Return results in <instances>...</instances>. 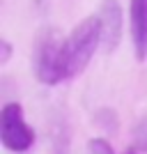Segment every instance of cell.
<instances>
[{"mask_svg":"<svg viewBox=\"0 0 147 154\" xmlns=\"http://www.w3.org/2000/svg\"><path fill=\"white\" fill-rule=\"evenodd\" d=\"M122 154H140V152H138V149H136V147H129V149H124V152H122Z\"/></svg>","mask_w":147,"mask_h":154,"instance_id":"9c48e42d","label":"cell"},{"mask_svg":"<svg viewBox=\"0 0 147 154\" xmlns=\"http://www.w3.org/2000/svg\"><path fill=\"white\" fill-rule=\"evenodd\" d=\"M129 30L138 62L147 60V0H129Z\"/></svg>","mask_w":147,"mask_h":154,"instance_id":"5b68a950","label":"cell"},{"mask_svg":"<svg viewBox=\"0 0 147 154\" xmlns=\"http://www.w3.org/2000/svg\"><path fill=\"white\" fill-rule=\"evenodd\" d=\"M101 46V23L99 16H87L78 23L71 35L64 39V64H67V78L81 76Z\"/></svg>","mask_w":147,"mask_h":154,"instance_id":"7a4b0ae2","label":"cell"},{"mask_svg":"<svg viewBox=\"0 0 147 154\" xmlns=\"http://www.w3.org/2000/svg\"><path fill=\"white\" fill-rule=\"evenodd\" d=\"M133 147L140 154H147V115H142L133 127Z\"/></svg>","mask_w":147,"mask_h":154,"instance_id":"8992f818","label":"cell"},{"mask_svg":"<svg viewBox=\"0 0 147 154\" xmlns=\"http://www.w3.org/2000/svg\"><path fill=\"white\" fill-rule=\"evenodd\" d=\"M87 149H90V154H115L113 147H110V143L103 140V138H92L87 143Z\"/></svg>","mask_w":147,"mask_h":154,"instance_id":"52a82bcc","label":"cell"},{"mask_svg":"<svg viewBox=\"0 0 147 154\" xmlns=\"http://www.w3.org/2000/svg\"><path fill=\"white\" fill-rule=\"evenodd\" d=\"M32 71L39 83L58 85L67 81V64H64V39L53 28H44L35 39L32 51Z\"/></svg>","mask_w":147,"mask_h":154,"instance_id":"6da1fadb","label":"cell"},{"mask_svg":"<svg viewBox=\"0 0 147 154\" xmlns=\"http://www.w3.org/2000/svg\"><path fill=\"white\" fill-rule=\"evenodd\" d=\"M96 16L101 23V48L106 53L117 51L124 35V12L120 0H101Z\"/></svg>","mask_w":147,"mask_h":154,"instance_id":"277c9868","label":"cell"},{"mask_svg":"<svg viewBox=\"0 0 147 154\" xmlns=\"http://www.w3.org/2000/svg\"><path fill=\"white\" fill-rule=\"evenodd\" d=\"M9 58H12V44H9L7 39H2V42H0V64L5 67V64L9 62Z\"/></svg>","mask_w":147,"mask_h":154,"instance_id":"ba28073f","label":"cell"},{"mask_svg":"<svg viewBox=\"0 0 147 154\" xmlns=\"http://www.w3.org/2000/svg\"><path fill=\"white\" fill-rule=\"evenodd\" d=\"M0 140L9 152H28L35 145V131L26 122V113L19 101H7L0 108Z\"/></svg>","mask_w":147,"mask_h":154,"instance_id":"3957f363","label":"cell"}]
</instances>
